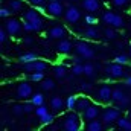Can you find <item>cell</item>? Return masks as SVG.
<instances>
[{
	"label": "cell",
	"mask_w": 131,
	"mask_h": 131,
	"mask_svg": "<svg viewBox=\"0 0 131 131\" xmlns=\"http://www.w3.org/2000/svg\"><path fill=\"white\" fill-rule=\"evenodd\" d=\"M63 128H64V130H67V131H79L81 128H82V124H81V116L78 114V111L70 110V113H69V114H66Z\"/></svg>",
	"instance_id": "6da1fadb"
},
{
	"label": "cell",
	"mask_w": 131,
	"mask_h": 131,
	"mask_svg": "<svg viewBox=\"0 0 131 131\" xmlns=\"http://www.w3.org/2000/svg\"><path fill=\"white\" fill-rule=\"evenodd\" d=\"M75 49H76V52H78L82 58H85V60H90V58H93V57H95V50H93V47H92L90 44L84 43V41L76 43Z\"/></svg>",
	"instance_id": "7a4b0ae2"
},
{
	"label": "cell",
	"mask_w": 131,
	"mask_h": 131,
	"mask_svg": "<svg viewBox=\"0 0 131 131\" xmlns=\"http://www.w3.org/2000/svg\"><path fill=\"white\" fill-rule=\"evenodd\" d=\"M32 87L28 82H20L17 87V98L18 99H29L32 98Z\"/></svg>",
	"instance_id": "3957f363"
},
{
	"label": "cell",
	"mask_w": 131,
	"mask_h": 131,
	"mask_svg": "<svg viewBox=\"0 0 131 131\" xmlns=\"http://www.w3.org/2000/svg\"><path fill=\"white\" fill-rule=\"evenodd\" d=\"M50 15H53V17H61L63 14H64V6L60 3V2H57V0H52L50 3H49V6H47V9H46Z\"/></svg>",
	"instance_id": "277c9868"
},
{
	"label": "cell",
	"mask_w": 131,
	"mask_h": 131,
	"mask_svg": "<svg viewBox=\"0 0 131 131\" xmlns=\"http://www.w3.org/2000/svg\"><path fill=\"white\" fill-rule=\"evenodd\" d=\"M64 17L69 23H76L81 18V11L76 6H69L64 12Z\"/></svg>",
	"instance_id": "5b68a950"
},
{
	"label": "cell",
	"mask_w": 131,
	"mask_h": 131,
	"mask_svg": "<svg viewBox=\"0 0 131 131\" xmlns=\"http://www.w3.org/2000/svg\"><path fill=\"white\" fill-rule=\"evenodd\" d=\"M105 72H107L111 78H122L124 73H125V70L122 69V64H119V63L107 66V67H105Z\"/></svg>",
	"instance_id": "8992f818"
},
{
	"label": "cell",
	"mask_w": 131,
	"mask_h": 131,
	"mask_svg": "<svg viewBox=\"0 0 131 131\" xmlns=\"http://www.w3.org/2000/svg\"><path fill=\"white\" fill-rule=\"evenodd\" d=\"M117 119H119V110H116V108H107L102 114V122H105V124L117 122Z\"/></svg>",
	"instance_id": "52a82bcc"
},
{
	"label": "cell",
	"mask_w": 131,
	"mask_h": 131,
	"mask_svg": "<svg viewBox=\"0 0 131 131\" xmlns=\"http://www.w3.org/2000/svg\"><path fill=\"white\" fill-rule=\"evenodd\" d=\"M47 64L44 61H40V60H35V61H31V63H26L25 64V70L26 72H44L46 70Z\"/></svg>",
	"instance_id": "ba28073f"
},
{
	"label": "cell",
	"mask_w": 131,
	"mask_h": 131,
	"mask_svg": "<svg viewBox=\"0 0 131 131\" xmlns=\"http://www.w3.org/2000/svg\"><path fill=\"white\" fill-rule=\"evenodd\" d=\"M111 96H113V89L108 85H102L98 90V99L101 102H110Z\"/></svg>",
	"instance_id": "9c48e42d"
},
{
	"label": "cell",
	"mask_w": 131,
	"mask_h": 131,
	"mask_svg": "<svg viewBox=\"0 0 131 131\" xmlns=\"http://www.w3.org/2000/svg\"><path fill=\"white\" fill-rule=\"evenodd\" d=\"M5 29L8 31L9 35H17V34L20 32V29H21V25H20V21L18 20H8L6 21V26H5Z\"/></svg>",
	"instance_id": "30bf717a"
},
{
	"label": "cell",
	"mask_w": 131,
	"mask_h": 131,
	"mask_svg": "<svg viewBox=\"0 0 131 131\" xmlns=\"http://www.w3.org/2000/svg\"><path fill=\"white\" fill-rule=\"evenodd\" d=\"M98 114H99V107L95 105V104H92V105L82 113V117L89 122V121H92V119H98Z\"/></svg>",
	"instance_id": "8fae6325"
},
{
	"label": "cell",
	"mask_w": 131,
	"mask_h": 131,
	"mask_svg": "<svg viewBox=\"0 0 131 131\" xmlns=\"http://www.w3.org/2000/svg\"><path fill=\"white\" fill-rule=\"evenodd\" d=\"M50 38H55V40H63L66 35H67V31H66L64 26H53L49 34H47Z\"/></svg>",
	"instance_id": "7c38bea8"
},
{
	"label": "cell",
	"mask_w": 131,
	"mask_h": 131,
	"mask_svg": "<svg viewBox=\"0 0 131 131\" xmlns=\"http://www.w3.org/2000/svg\"><path fill=\"white\" fill-rule=\"evenodd\" d=\"M92 105V101L89 98H85V96H81V98H78V102H76V107H75V111H78V113H84L89 107Z\"/></svg>",
	"instance_id": "4fadbf2b"
},
{
	"label": "cell",
	"mask_w": 131,
	"mask_h": 131,
	"mask_svg": "<svg viewBox=\"0 0 131 131\" xmlns=\"http://www.w3.org/2000/svg\"><path fill=\"white\" fill-rule=\"evenodd\" d=\"M64 107H66V101L61 96H53L50 99V108L53 111H61Z\"/></svg>",
	"instance_id": "5bb4252c"
},
{
	"label": "cell",
	"mask_w": 131,
	"mask_h": 131,
	"mask_svg": "<svg viewBox=\"0 0 131 131\" xmlns=\"http://www.w3.org/2000/svg\"><path fill=\"white\" fill-rule=\"evenodd\" d=\"M72 47H73V44L69 41V40H60V43L57 44V50L60 52V53H69L70 50H72Z\"/></svg>",
	"instance_id": "9a60e30c"
},
{
	"label": "cell",
	"mask_w": 131,
	"mask_h": 131,
	"mask_svg": "<svg viewBox=\"0 0 131 131\" xmlns=\"http://www.w3.org/2000/svg\"><path fill=\"white\" fill-rule=\"evenodd\" d=\"M82 6H84V9L85 11H89V12H95V11H98L99 9V0H84L82 2Z\"/></svg>",
	"instance_id": "2e32d148"
},
{
	"label": "cell",
	"mask_w": 131,
	"mask_h": 131,
	"mask_svg": "<svg viewBox=\"0 0 131 131\" xmlns=\"http://www.w3.org/2000/svg\"><path fill=\"white\" fill-rule=\"evenodd\" d=\"M35 60H38V57H37V53H34V52H26V53L20 55V58H18V61L23 63V64L31 63V61H35Z\"/></svg>",
	"instance_id": "e0dca14e"
},
{
	"label": "cell",
	"mask_w": 131,
	"mask_h": 131,
	"mask_svg": "<svg viewBox=\"0 0 131 131\" xmlns=\"http://www.w3.org/2000/svg\"><path fill=\"white\" fill-rule=\"evenodd\" d=\"M87 130L90 131H99L104 128V125H102V122L101 121H96V119H92V121H89V124H87V127H85Z\"/></svg>",
	"instance_id": "ac0fdd59"
},
{
	"label": "cell",
	"mask_w": 131,
	"mask_h": 131,
	"mask_svg": "<svg viewBox=\"0 0 131 131\" xmlns=\"http://www.w3.org/2000/svg\"><path fill=\"white\" fill-rule=\"evenodd\" d=\"M117 128L131 131V121L127 119V117H119V119H117Z\"/></svg>",
	"instance_id": "d6986e66"
},
{
	"label": "cell",
	"mask_w": 131,
	"mask_h": 131,
	"mask_svg": "<svg viewBox=\"0 0 131 131\" xmlns=\"http://www.w3.org/2000/svg\"><path fill=\"white\" fill-rule=\"evenodd\" d=\"M84 37H85V38H89V40H98L99 31H98V29H95V28H89V29H85V31H84Z\"/></svg>",
	"instance_id": "ffe728a7"
},
{
	"label": "cell",
	"mask_w": 131,
	"mask_h": 131,
	"mask_svg": "<svg viewBox=\"0 0 131 131\" xmlns=\"http://www.w3.org/2000/svg\"><path fill=\"white\" fill-rule=\"evenodd\" d=\"M53 73H55L57 78H64L66 75H67V69H66V66L58 64L53 67Z\"/></svg>",
	"instance_id": "44dd1931"
},
{
	"label": "cell",
	"mask_w": 131,
	"mask_h": 131,
	"mask_svg": "<svg viewBox=\"0 0 131 131\" xmlns=\"http://www.w3.org/2000/svg\"><path fill=\"white\" fill-rule=\"evenodd\" d=\"M41 89L49 92V90H53L55 89V81L53 79H43L41 81Z\"/></svg>",
	"instance_id": "7402d4cb"
},
{
	"label": "cell",
	"mask_w": 131,
	"mask_h": 131,
	"mask_svg": "<svg viewBox=\"0 0 131 131\" xmlns=\"http://www.w3.org/2000/svg\"><path fill=\"white\" fill-rule=\"evenodd\" d=\"M37 17H40V14H38L37 9H28V11L25 12V20H28V21H32Z\"/></svg>",
	"instance_id": "603a6c76"
},
{
	"label": "cell",
	"mask_w": 131,
	"mask_h": 131,
	"mask_svg": "<svg viewBox=\"0 0 131 131\" xmlns=\"http://www.w3.org/2000/svg\"><path fill=\"white\" fill-rule=\"evenodd\" d=\"M125 98V93L121 90V89H114L113 90V96H111V101H114V102H121L122 99Z\"/></svg>",
	"instance_id": "cb8c5ba5"
},
{
	"label": "cell",
	"mask_w": 131,
	"mask_h": 131,
	"mask_svg": "<svg viewBox=\"0 0 131 131\" xmlns=\"http://www.w3.org/2000/svg\"><path fill=\"white\" fill-rule=\"evenodd\" d=\"M76 102H78V96H69L67 101H66V108H69V110H75V107H76Z\"/></svg>",
	"instance_id": "d4e9b609"
},
{
	"label": "cell",
	"mask_w": 131,
	"mask_h": 131,
	"mask_svg": "<svg viewBox=\"0 0 131 131\" xmlns=\"http://www.w3.org/2000/svg\"><path fill=\"white\" fill-rule=\"evenodd\" d=\"M31 101L38 107V105H43V104H44V96H43L41 93H34L32 98H31Z\"/></svg>",
	"instance_id": "484cf974"
},
{
	"label": "cell",
	"mask_w": 131,
	"mask_h": 131,
	"mask_svg": "<svg viewBox=\"0 0 131 131\" xmlns=\"http://www.w3.org/2000/svg\"><path fill=\"white\" fill-rule=\"evenodd\" d=\"M111 26H113V28H124V26H125V21H124V18H122L121 15H114Z\"/></svg>",
	"instance_id": "4316f807"
},
{
	"label": "cell",
	"mask_w": 131,
	"mask_h": 131,
	"mask_svg": "<svg viewBox=\"0 0 131 131\" xmlns=\"http://www.w3.org/2000/svg\"><path fill=\"white\" fill-rule=\"evenodd\" d=\"M35 114H37V117H43L44 114H47L49 113V110H47V107H44V104L43 105H38L37 108H35V111H34Z\"/></svg>",
	"instance_id": "83f0119b"
},
{
	"label": "cell",
	"mask_w": 131,
	"mask_h": 131,
	"mask_svg": "<svg viewBox=\"0 0 131 131\" xmlns=\"http://www.w3.org/2000/svg\"><path fill=\"white\" fill-rule=\"evenodd\" d=\"M104 35H105V38H108V40H114V38L117 37V32H116L114 28L111 26V28H107V29L104 31Z\"/></svg>",
	"instance_id": "f1b7e54d"
},
{
	"label": "cell",
	"mask_w": 131,
	"mask_h": 131,
	"mask_svg": "<svg viewBox=\"0 0 131 131\" xmlns=\"http://www.w3.org/2000/svg\"><path fill=\"white\" fill-rule=\"evenodd\" d=\"M44 79V72H32L31 73V81L34 82H40Z\"/></svg>",
	"instance_id": "f546056e"
},
{
	"label": "cell",
	"mask_w": 131,
	"mask_h": 131,
	"mask_svg": "<svg viewBox=\"0 0 131 131\" xmlns=\"http://www.w3.org/2000/svg\"><path fill=\"white\" fill-rule=\"evenodd\" d=\"M9 8H11L12 12H18L21 9V2L20 0H11L9 2Z\"/></svg>",
	"instance_id": "4dcf8cb0"
},
{
	"label": "cell",
	"mask_w": 131,
	"mask_h": 131,
	"mask_svg": "<svg viewBox=\"0 0 131 131\" xmlns=\"http://www.w3.org/2000/svg\"><path fill=\"white\" fill-rule=\"evenodd\" d=\"M31 23H32L34 31H41V29H43V18H41V17H37L35 20L31 21Z\"/></svg>",
	"instance_id": "1f68e13d"
},
{
	"label": "cell",
	"mask_w": 131,
	"mask_h": 131,
	"mask_svg": "<svg viewBox=\"0 0 131 131\" xmlns=\"http://www.w3.org/2000/svg\"><path fill=\"white\" fill-rule=\"evenodd\" d=\"M114 15H116V14H113V12H110V11H108V12H105V14L102 15V20H104V23H107V25H110V26H111Z\"/></svg>",
	"instance_id": "d6a6232c"
},
{
	"label": "cell",
	"mask_w": 131,
	"mask_h": 131,
	"mask_svg": "<svg viewBox=\"0 0 131 131\" xmlns=\"http://www.w3.org/2000/svg\"><path fill=\"white\" fill-rule=\"evenodd\" d=\"M40 121H41V124H44V125H50V124L53 122V114H52V113H47V114H44L43 117H40Z\"/></svg>",
	"instance_id": "836d02e7"
},
{
	"label": "cell",
	"mask_w": 131,
	"mask_h": 131,
	"mask_svg": "<svg viewBox=\"0 0 131 131\" xmlns=\"http://www.w3.org/2000/svg\"><path fill=\"white\" fill-rule=\"evenodd\" d=\"M84 75L92 78L95 75V66L93 64H84Z\"/></svg>",
	"instance_id": "e575fe53"
},
{
	"label": "cell",
	"mask_w": 131,
	"mask_h": 131,
	"mask_svg": "<svg viewBox=\"0 0 131 131\" xmlns=\"http://www.w3.org/2000/svg\"><path fill=\"white\" fill-rule=\"evenodd\" d=\"M23 108H25V113H32V111H35L37 105L34 104L32 101H29V102H25L23 104Z\"/></svg>",
	"instance_id": "d590c367"
},
{
	"label": "cell",
	"mask_w": 131,
	"mask_h": 131,
	"mask_svg": "<svg viewBox=\"0 0 131 131\" xmlns=\"http://www.w3.org/2000/svg\"><path fill=\"white\" fill-rule=\"evenodd\" d=\"M12 113H14L15 116H20V114H23V113H25V108H23V105H20V104H15V105L12 107Z\"/></svg>",
	"instance_id": "8d00e7d4"
},
{
	"label": "cell",
	"mask_w": 131,
	"mask_h": 131,
	"mask_svg": "<svg viewBox=\"0 0 131 131\" xmlns=\"http://www.w3.org/2000/svg\"><path fill=\"white\" fill-rule=\"evenodd\" d=\"M72 72H73V75H82V73H84V66L82 64H75L72 67Z\"/></svg>",
	"instance_id": "74e56055"
},
{
	"label": "cell",
	"mask_w": 131,
	"mask_h": 131,
	"mask_svg": "<svg viewBox=\"0 0 131 131\" xmlns=\"http://www.w3.org/2000/svg\"><path fill=\"white\" fill-rule=\"evenodd\" d=\"M84 21H85V25L93 26V25H96V23H98V18H96V17H93V15H85Z\"/></svg>",
	"instance_id": "f35d334b"
},
{
	"label": "cell",
	"mask_w": 131,
	"mask_h": 131,
	"mask_svg": "<svg viewBox=\"0 0 131 131\" xmlns=\"http://www.w3.org/2000/svg\"><path fill=\"white\" fill-rule=\"evenodd\" d=\"M11 14H12V11H11V8H9V6H8V8H2V9H0V17H2V18H8Z\"/></svg>",
	"instance_id": "ab89813d"
},
{
	"label": "cell",
	"mask_w": 131,
	"mask_h": 131,
	"mask_svg": "<svg viewBox=\"0 0 131 131\" xmlns=\"http://www.w3.org/2000/svg\"><path fill=\"white\" fill-rule=\"evenodd\" d=\"M116 63H119V64H127V63H128V57H127V55H117V57H116Z\"/></svg>",
	"instance_id": "60d3db41"
},
{
	"label": "cell",
	"mask_w": 131,
	"mask_h": 131,
	"mask_svg": "<svg viewBox=\"0 0 131 131\" xmlns=\"http://www.w3.org/2000/svg\"><path fill=\"white\" fill-rule=\"evenodd\" d=\"M8 35H9V34H8V31H6V29H0V43H5Z\"/></svg>",
	"instance_id": "b9f144b4"
},
{
	"label": "cell",
	"mask_w": 131,
	"mask_h": 131,
	"mask_svg": "<svg viewBox=\"0 0 131 131\" xmlns=\"http://www.w3.org/2000/svg\"><path fill=\"white\" fill-rule=\"evenodd\" d=\"M23 28H25V31H28V32H31V31H34L32 23H31V21H28V20H25V25H23Z\"/></svg>",
	"instance_id": "7bdbcfd3"
},
{
	"label": "cell",
	"mask_w": 131,
	"mask_h": 131,
	"mask_svg": "<svg viewBox=\"0 0 131 131\" xmlns=\"http://www.w3.org/2000/svg\"><path fill=\"white\" fill-rule=\"evenodd\" d=\"M81 90H82V92H90V90H92V85L87 84V82H82V84H81Z\"/></svg>",
	"instance_id": "ee69618b"
},
{
	"label": "cell",
	"mask_w": 131,
	"mask_h": 131,
	"mask_svg": "<svg viewBox=\"0 0 131 131\" xmlns=\"http://www.w3.org/2000/svg\"><path fill=\"white\" fill-rule=\"evenodd\" d=\"M127 2H128V0H113V3H114L116 6H124V5H127Z\"/></svg>",
	"instance_id": "f6af8a7d"
},
{
	"label": "cell",
	"mask_w": 131,
	"mask_h": 131,
	"mask_svg": "<svg viewBox=\"0 0 131 131\" xmlns=\"http://www.w3.org/2000/svg\"><path fill=\"white\" fill-rule=\"evenodd\" d=\"M32 5H35V6H40V5H43L44 3V0H29Z\"/></svg>",
	"instance_id": "bcb514c9"
},
{
	"label": "cell",
	"mask_w": 131,
	"mask_h": 131,
	"mask_svg": "<svg viewBox=\"0 0 131 131\" xmlns=\"http://www.w3.org/2000/svg\"><path fill=\"white\" fill-rule=\"evenodd\" d=\"M128 102H130V99H128V98H127V96H125V98L122 99V101H121L119 104H122V105H128Z\"/></svg>",
	"instance_id": "7dc6e473"
},
{
	"label": "cell",
	"mask_w": 131,
	"mask_h": 131,
	"mask_svg": "<svg viewBox=\"0 0 131 131\" xmlns=\"http://www.w3.org/2000/svg\"><path fill=\"white\" fill-rule=\"evenodd\" d=\"M25 43H26V44H31V43H32V38H31V37H26V38H25Z\"/></svg>",
	"instance_id": "c3c4849f"
},
{
	"label": "cell",
	"mask_w": 131,
	"mask_h": 131,
	"mask_svg": "<svg viewBox=\"0 0 131 131\" xmlns=\"http://www.w3.org/2000/svg\"><path fill=\"white\" fill-rule=\"evenodd\" d=\"M125 84H127L128 87H131V76H128V78L125 79Z\"/></svg>",
	"instance_id": "681fc988"
},
{
	"label": "cell",
	"mask_w": 131,
	"mask_h": 131,
	"mask_svg": "<svg viewBox=\"0 0 131 131\" xmlns=\"http://www.w3.org/2000/svg\"><path fill=\"white\" fill-rule=\"evenodd\" d=\"M130 55H131V46H130Z\"/></svg>",
	"instance_id": "f907efd6"
},
{
	"label": "cell",
	"mask_w": 131,
	"mask_h": 131,
	"mask_svg": "<svg viewBox=\"0 0 131 131\" xmlns=\"http://www.w3.org/2000/svg\"><path fill=\"white\" fill-rule=\"evenodd\" d=\"M67 2H72V0H67Z\"/></svg>",
	"instance_id": "816d5d0a"
},
{
	"label": "cell",
	"mask_w": 131,
	"mask_h": 131,
	"mask_svg": "<svg viewBox=\"0 0 131 131\" xmlns=\"http://www.w3.org/2000/svg\"><path fill=\"white\" fill-rule=\"evenodd\" d=\"M50 2H52V0H50Z\"/></svg>",
	"instance_id": "f5cc1de1"
}]
</instances>
